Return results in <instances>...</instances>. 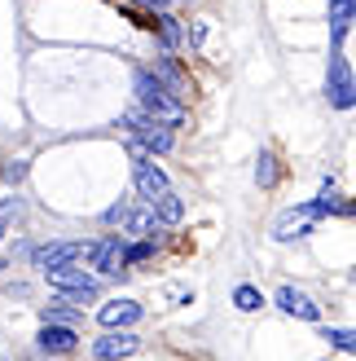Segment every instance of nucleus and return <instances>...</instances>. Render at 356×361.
<instances>
[{"label": "nucleus", "mask_w": 356, "mask_h": 361, "mask_svg": "<svg viewBox=\"0 0 356 361\" xmlns=\"http://www.w3.org/2000/svg\"><path fill=\"white\" fill-rule=\"evenodd\" d=\"M136 102H141V115H150L158 123H167V128H176V123L185 119V106L176 102L163 84H158L150 71H136Z\"/></svg>", "instance_id": "f257e3e1"}, {"label": "nucleus", "mask_w": 356, "mask_h": 361, "mask_svg": "<svg viewBox=\"0 0 356 361\" xmlns=\"http://www.w3.org/2000/svg\"><path fill=\"white\" fill-rule=\"evenodd\" d=\"M44 282L53 286V291H62V304H93L97 300V278L93 274H84V269H75V264H66V269H49L44 274Z\"/></svg>", "instance_id": "f03ea898"}, {"label": "nucleus", "mask_w": 356, "mask_h": 361, "mask_svg": "<svg viewBox=\"0 0 356 361\" xmlns=\"http://www.w3.org/2000/svg\"><path fill=\"white\" fill-rule=\"evenodd\" d=\"M123 128L132 133V146L136 150H154V154H167L172 150V128H167V123H158V119H150V115H141V111L123 115Z\"/></svg>", "instance_id": "7ed1b4c3"}, {"label": "nucleus", "mask_w": 356, "mask_h": 361, "mask_svg": "<svg viewBox=\"0 0 356 361\" xmlns=\"http://www.w3.org/2000/svg\"><path fill=\"white\" fill-rule=\"evenodd\" d=\"M326 97L334 111H348L356 102V80H352V66L343 58V49H330V66H326Z\"/></svg>", "instance_id": "20e7f679"}, {"label": "nucleus", "mask_w": 356, "mask_h": 361, "mask_svg": "<svg viewBox=\"0 0 356 361\" xmlns=\"http://www.w3.org/2000/svg\"><path fill=\"white\" fill-rule=\"evenodd\" d=\"M132 172H136V194L146 198V207L154 203V198L167 194V176H163V168L150 164V154L136 150V146H132Z\"/></svg>", "instance_id": "39448f33"}, {"label": "nucleus", "mask_w": 356, "mask_h": 361, "mask_svg": "<svg viewBox=\"0 0 356 361\" xmlns=\"http://www.w3.org/2000/svg\"><path fill=\"white\" fill-rule=\"evenodd\" d=\"M88 256L84 243H44L31 251V264L40 269V274H49V269H66V264H80Z\"/></svg>", "instance_id": "423d86ee"}, {"label": "nucleus", "mask_w": 356, "mask_h": 361, "mask_svg": "<svg viewBox=\"0 0 356 361\" xmlns=\"http://www.w3.org/2000/svg\"><path fill=\"white\" fill-rule=\"evenodd\" d=\"M136 348H141V339L132 331H106L101 339H93V357H101V361H123Z\"/></svg>", "instance_id": "0eeeda50"}, {"label": "nucleus", "mask_w": 356, "mask_h": 361, "mask_svg": "<svg viewBox=\"0 0 356 361\" xmlns=\"http://www.w3.org/2000/svg\"><path fill=\"white\" fill-rule=\"evenodd\" d=\"M88 260H93V269H97V274H123V238H119V233H106V238L101 243H93V247H88Z\"/></svg>", "instance_id": "6e6552de"}, {"label": "nucleus", "mask_w": 356, "mask_h": 361, "mask_svg": "<svg viewBox=\"0 0 356 361\" xmlns=\"http://www.w3.org/2000/svg\"><path fill=\"white\" fill-rule=\"evenodd\" d=\"M101 326L106 331H128L132 322H141V304L136 300H110V304H101Z\"/></svg>", "instance_id": "1a4fd4ad"}, {"label": "nucleus", "mask_w": 356, "mask_h": 361, "mask_svg": "<svg viewBox=\"0 0 356 361\" xmlns=\"http://www.w3.org/2000/svg\"><path fill=\"white\" fill-rule=\"evenodd\" d=\"M277 309L291 313V317H299V322H322V309L312 304V295L295 291V286H281V291H277Z\"/></svg>", "instance_id": "9d476101"}, {"label": "nucleus", "mask_w": 356, "mask_h": 361, "mask_svg": "<svg viewBox=\"0 0 356 361\" xmlns=\"http://www.w3.org/2000/svg\"><path fill=\"white\" fill-rule=\"evenodd\" d=\"M119 229L141 233V238H150V243H154V233H158V216H154V207H132V203H128V212H123Z\"/></svg>", "instance_id": "9b49d317"}, {"label": "nucleus", "mask_w": 356, "mask_h": 361, "mask_svg": "<svg viewBox=\"0 0 356 361\" xmlns=\"http://www.w3.org/2000/svg\"><path fill=\"white\" fill-rule=\"evenodd\" d=\"M154 80L163 84V88H167V93H172L176 102H185V75L172 66V58H167V53H158V58H154Z\"/></svg>", "instance_id": "f8f14e48"}, {"label": "nucleus", "mask_w": 356, "mask_h": 361, "mask_svg": "<svg viewBox=\"0 0 356 361\" xmlns=\"http://www.w3.org/2000/svg\"><path fill=\"white\" fill-rule=\"evenodd\" d=\"M80 335L70 326H44L40 331V353H75Z\"/></svg>", "instance_id": "ddd939ff"}, {"label": "nucleus", "mask_w": 356, "mask_h": 361, "mask_svg": "<svg viewBox=\"0 0 356 361\" xmlns=\"http://www.w3.org/2000/svg\"><path fill=\"white\" fill-rule=\"evenodd\" d=\"M352 13H356V0H330V40H334V49L343 44V35L352 27Z\"/></svg>", "instance_id": "4468645a"}, {"label": "nucleus", "mask_w": 356, "mask_h": 361, "mask_svg": "<svg viewBox=\"0 0 356 361\" xmlns=\"http://www.w3.org/2000/svg\"><path fill=\"white\" fill-rule=\"evenodd\" d=\"M312 229V221H308V216L304 212H286V216H281V221H277V243H291V238H304V233Z\"/></svg>", "instance_id": "2eb2a0df"}, {"label": "nucleus", "mask_w": 356, "mask_h": 361, "mask_svg": "<svg viewBox=\"0 0 356 361\" xmlns=\"http://www.w3.org/2000/svg\"><path fill=\"white\" fill-rule=\"evenodd\" d=\"M154 216H158V225H176V221H181V216H185V203H181V198H176L172 190L163 194V198H154Z\"/></svg>", "instance_id": "dca6fc26"}, {"label": "nucleus", "mask_w": 356, "mask_h": 361, "mask_svg": "<svg viewBox=\"0 0 356 361\" xmlns=\"http://www.w3.org/2000/svg\"><path fill=\"white\" fill-rule=\"evenodd\" d=\"M150 27H158V35H163V44H167V49H176V44L185 40V35H181V27H176V18H172V13H158V18H154Z\"/></svg>", "instance_id": "f3484780"}, {"label": "nucleus", "mask_w": 356, "mask_h": 361, "mask_svg": "<svg viewBox=\"0 0 356 361\" xmlns=\"http://www.w3.org/2000/svg\"><path fill=\"white\" fill-rule=\"evenodd\" d=\"M255 180H260L264 190L277 185V159H273L269 150H260V159H255Z\"/></svg>", "instance_id": "a211bd4d"}, {"label": "nucleus", "mask_w": 356, "mask_h": 361, "mask_svg": "<svg viewBox=\"0 0 356 361\" xmlns=\"http://www.w3.org/2000/svg\"><path fill=\"white\" fill-rule=\"evenodd\" d=\"M234 304H238L242 313H255V309H264V295L255 291V286H246V282H242L238 291H234Z\"/></svg>", "instance_id": "6ab92c4d"}, {"label": "nucleus", "mask_w": 356, "mask_h": 361, "mask_svg": "<svg viewBox=\"0 0 356 361\" xmlns=\"http://www.w3.org/2000/svg\"><path fill=\"white\" fill-rule=\"evenodd\" d=\"M322 339H330L334 348H343V353H356V331H343V326H326Z\"/></svg>", "instance_id": "aec40b11"}, {"label": "nucleus", "mask_w": 356, "mask_h": 361, "mask_svg": "<svg viewBox=\"0 0 356 361\" xmlns=\"http://www.w3.org/2000/svg\"><path fill=\"white\" fill-rule=\"evenodd\" d=\"M150 256H154V243H150V238L123 247V264H141V260H150Z\"/></svg>", "instance_id": "412c9836"}, {"label": "nucleus", "mask_w": 356, "mask_h": 361, "mask_svg": "<svg viewBox=\"0 0 356 361\" xmlns=\"http://www.w3.org/2000/svg\"><path fill=\"white\" fill-rule=\"evenodd\" d=\"M23 176H27V164H23V159H13V164L0 168V180H5V185H18Z\"/></svg>", "instance_id": "4be33fe9"}, {"label": "nucleus", "mask_w": 356, "mask_h": 361, "mask_svg": "<svg viewBox=\"0 0 356 361\" xmlns=\"http://www.w3.org/2000/svg\"><path fill=\"white\" fill-rule=\"evenodd\" d=\"M123 212H128V203H115V207H106V225H119V221H123Z\"/></svg>", "instance_id": "5701e85b"}, {"label": "nucleus", "mask_w": 356, "mask_h": 361, "mask_svg": "<svg viewBox=\"0 0 356 361\" xmlns=\"http://www.w3.org/2000/svg\"><path fill=\"white\" fill-rule=\"evenodd\" d=\"M141 5H154V9H163V5H167V0H141Z\"/></svg>", "instance_id": "b1692460"}, {"label": "nucleus", "mask_w": 356, "mask_h": 361, "mask_svg": "<svg viewBox=\"0 0 356 361\" xmlns=\"http://www.w3.org/2000/svg\"><path fill=\"white\" fill-rule=\"evenodd\" d=\"M352 282H356V274H352Z\"/></svg>", "instance_id": "393cba45"}]
</instances>
